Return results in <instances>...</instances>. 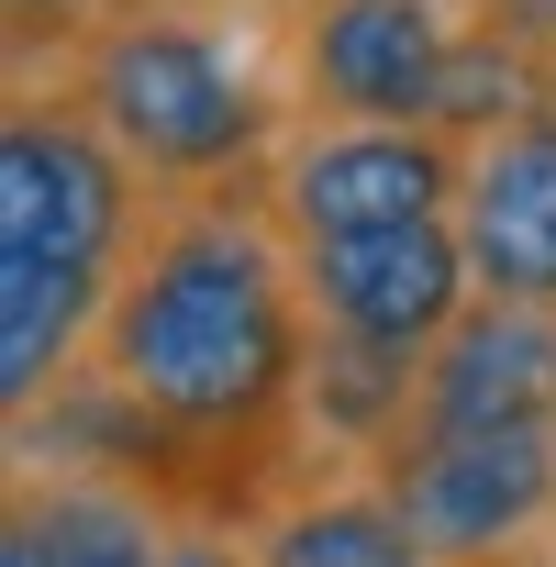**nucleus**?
Instances as JSON below:
<instances>
[{
	"label": "nucleus",
	"mask_w": 556,
	"mask_h": 567,
	"mask_svg": "<svg viewBox=\"0 0 556 567\" xmlns=\"http://www.w3.org/2000/svg\"><path fill=\"white\" fill-rule=\"evenodd\" d=\"M312 290L256 189H156L90 368L156 423V501L178 523H267L312 489Z\"/></svg>",
	"instance_id": "f257e3e1"
},
{
	"label": "nucleus",
	"mask_w": 556,
	"mask_h": 567,
	"mask_svg": "<svg viewBox=\"0 0 556 567\" xmlns=\"http://www.w3.org/2000/svg\"><path fill=\"white\" fill-rule=\"evenodd\" d=\"M56 90L145 167V189H256L290 145L278 90L234 56V34L200 12H167V0L101 12L56 56Z\"/></svg>",
	"instance_id": "f03ea898"
},
{
	"label": "nucleus",
	"mask_w": 556,
	"mask_h": 567,
	"mask_svg": "<svg viewBox=\"0 0 556 567\" xmlns=\"http://www.w3.org/2000/svg\"><path fill=\"white\" fill-rule=\"evenodd\" d=\"M145 212H156L145 167L68 90L12 101V123H0V267H101V278H123Z\"/></svg>",
	"instance_id": "7ed1b4c3"
},
{
	"label": "nucleus",
	"mask_w": 556,
	"mask_h": 567,
	"mask_svg": "<svg viewBox=\"0 0 556 567\" xmlns=\"http://www.w3.org/2000/svg\"><path fill=\"white\" fill-rule=\"evenodd\" d=\"M368 478L434 567H534V545H556V423L401 434Z\"/></svg>",
	"instance_id": "20e7f679"
},
{
	"label": "nucleus",
	"mask_w": 556,
	"mask_h": 567,
	"mask_svg": "<svg viewBox=\"0 0 556 567\" xmlns=\"http://www.w3.org/2000/svg\"><path fill=\"white\" fill-rule=\"evenodd\" d=\"M456 45H467L456 0H301L290 101L301 123H434L445 134Z\"/></svg>",
	"instance_id": "39448f33"
},
{
	"label": "nucleus",
	"mask_w": 556,
	"mask_h": 567,
	"mask_svg": "<svg viewBox=\"0 0 556 567\" xmlns=\"http://www.w3.org/2000/svg\"><path fill=\"white\" fill-rule=\"evenodd\" d=\"M456 178H467V145L434 123H290L267 167V212L290 245H334V234L456 212Z\"/></svg>",
	"instance_id": "423d86ee"
},
{
	"label": "nucleus",
	"mask_w": 556,
	"mask_h": 567,
	"mask_svg": "<svg viewBox=\"0 0 556 567\" xmlns=\"http://www.w3.org/2000/svg\"><path fill=\"white\" fill-rule=\"evenodd\" d=\"M301 290H312L323 334H357V346H390V357H434L467 323V301H478V267H467L456 212H434V223L301 245Z\"/></svg>",
	"instance_id": "0eeeda50"
},
{
	"label": "nucleus",
	"mask_w": 556,
	"mask_h": 567,
	"mask_svg": "<svg viewBox=\"0 0 556 567\" xmlns=\"http://www.w3.org/2000/svg\"><path fill=\"white\" fill-rule=\"evenodd\" d=\"M456 234H467V267H478V301L556 312V90L534 112L467 134Z\"/></svg>",
	"instance_id": "6e6552de"
},
{
	"label": "nucleus",
	"mask_w": 556,
	"mask_h": 567,
	"mask_svg": "<svg viewBox=\"0 0 556 567\" xmlns=\"http://www.w3.org/2000/svg\"><path fill=\"white\" fill-rule=\"evenodd\" d=\"M490 423H556V312L534 301H467V323L423 357L412 434H490Z\"/></svg>",
	"instance_id": "1a4fd4ad"
},
{
	"label": "nucleus",
	"mask_w": 556,
	"mask_h": 567,
	"mask_svg": "<svg viewBox=\"0 0 556 567\" xmlns=\"http://www.w3.org/2000/svg\"><path fill=\"white\" fill-rule=\"evenodd\" d=\"M178 512L101 467H12L0 567H167Z\"/></svg>",
	"instance_id": "9d476101"
},
{
	"label": "nucleus",
	"mask_w": 556,
	"mask_h": 567,
	"mask_svg": "<svg viewBox=\"0 0 556 567\" xmlns=\"http://www.w3.org/2000/svg\"><path fill=\"white\" fill-rule=\"evenodd\" d=\"M245 545H256V567H434L368 467H357V478H312V489H290Z\"/></svg>",
	"instance_id": "9b49d317"
},
{
	"label": "nucleus",
	"mask_w": 556,
	"mask_h": 567,
	"mask_svg": "<svg viewBox=\"0 0 556 567\" xmlns=\"http://www.w3.org/2000/svg\"><path fill=\"white\" fill-rule=\"evenodd\" d=\"M101 12H123V0H12V68H34L45 45L68 56V45H79Z\"/></svg>",
	"instance_id": "f8f14e48"
}]
</instances>
